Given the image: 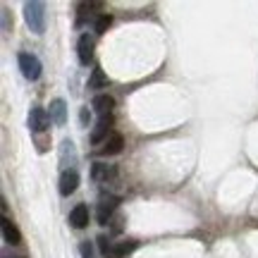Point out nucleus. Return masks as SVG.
Listing matches in <instances>:
<instances>
[{"instance_id":"6e6552de","label":"nucleus","mask_w":258,"mask_h":258,"mask_svg":"<svg viewBox=\"0 0 258 258\" xmlns=\"http://www.w3.org/2000/svg\"><path fill=\"white\" fill-rule=\"evenodd\" d=\"M124 146V139L122 134H110V137L103 141V146L98 148V156H117Z\"/></svg>"},{"instance_id":"412c9836","label":"nucleus","mask_w":258,"mask_h":258,"mask_svg":"<svg viewBox=\"0 0 258 258\" xmlns=\"http://www.w3.org/2000/svg\"><path fill=\"white\" fill-rule=\"evenodd\" d=\"M19 258H22V256H19Z\"/></svg>"},{"instance_id":"423d86ee","label":"nucleus","mask_w":258,"mask_h":258,"mask_svg":"<svg viewBox=\"0 0 258 258\" xmlns=\"http://www.w3.org/2000/svg\"><path fill=\"white\" fill-rule=\"evenodd\" d=\"M89 206H84V203H77L70 213V225H72L74 230H84L86 225H89Z\"/></svg>"},{"instance_id":"9d476101","label":"nucleus","mask_w":258,"mask_h":258,"mask_svg":"<svg viewBox=\"0 0 258 258\" xmlns=\"http://www.w3.org/2000/svg\"><path fill=\"white\" fill-rule=\"evenodd\" d=\"M48 115H50V122H53L55 127H62L64 122H67V105H64L62 98H55V101L50 103Z\"/></svg>"},{"instance_id":"f257e3e1","label":"nucleus","mask_w":258,"mask_h":258,"mask_svg":"<svg viewBox=\"0 0 258 258\" xmlns=\"http://www.w3.org/2000/svg\"><path fill=\"white\" fill-rule=\"evenodd\" d=\"M24 19H27L29 29L41 36V34L46 31V5L38 3V0L24 3Z\"/></svg>"},{"instance_id":"39448f33","label":"nucleus","mask_w":258,"mask_h":258,"mask_svg":"<svg viewBox=\"0 0 258 258\" xmlns=\"http://www.w3.org/2000/svg\"><path fill=\"white\" fill-rule=\"evenodd\" d=\"M93 48H96L93 38L89 36V34H82L79 41H77V55H79V62L82 64H91L93 62Z\"/></svg>"},{"instance_id":"dca6fc26","label":"nucleus","mask_w":258,"mask_h":258,"mask_svg":"<svg viewBox=\"0 0 258 258\" xmlns=\"http://www.w3.org/2000/svg\"><path fill=\"white\" fill-rule=\"evenodd\" d=\"M101 8H103L101 3H79V5H77V10H79V24H82L86 17H91L93 12Z\"/></svg>"},{"instance_id":"7ed1b4c3","label":"nucleus","mask_w":258,"mask_h":258,"mask_svg":"<svg viewBox=\"0 0 258 258\" xmlns=\"http://www.w3.org/2000/svg\"><path fill=\"white\" fill-rule=\"evenodd\" d=\"M48 127H50V115H48V110H43V108H31V112H29V129H31L34 134H43V132H48Z\"/></svg>"},{"instance_id":"4468645a","label":"nucleus","mask_w":258,"mask_h":258,"mask_svg":"<svg viewBox=\"0 0 258 258\" xmlns=\"http://www.w3.org/2000/svg\"><path fill=\"white\" fill-rule=\"evenodd\" d=\"M139 241L137 239H124V241H115V258H124L132 251H137Z\"/></svg>"},{"instance_id":"2eb2a0df","label":"nucleus","mask_w":258,"mask_h":258,"mask_svg":"<svg viewBox=\"0 0 258 258\" xmlns=\"http://www.w3.org/2000/svg\"><path fill=\"white\" fill-rule=\"evenodd\" d=\"M108 84H110V79L105 77V72L101 67H96L91 72V77H89V89H105Z\"/></svg>"},{"instance_id":"ddd939ff","label":"nucleus","mask_w":258,"mask_h":258,"mask_svg":"<svg viewBox=\"0 0 258 258\" xmlns=\"http://www.w3.org/2000/svg\"><path fill=\"white\" fill-rule=\"evenodd\" d=\"M110 124H112V117H110V115L98 120V124H96V129H93V134H91V141H93V144H101V141H105V139H108Z\"/></svg>"},{"instance_id":"f3484780","label":"nucleus","mask_w":258,"mask_h":258,"mask_svg":"<svg viewBox=\"0 0 258 258\" xmlns=\"http://www.w3.org/2000/svg\"><path fill=\"white\" fill-rule=\"evenodd\" d=\"M98 249H101V253L105 258H115V241H110L108 237H98Z\"/></svg>"},{"instance_id":"9b49d317","label":"nucleus","mask_w":258,"mask_h":258,"mask_svg":"<svg viewBox=\"0 0 258 258\" xmlns=\"http://www.w3.org/2000/svg\"><path fill=\"white\" fill-rule=\"evenodd\" d=\"M93 110L98 112L101 117H108V115L115 110V98H112V96H108V93L96 96V98H93Z\"/></svg>"},{"instance_id":"aec40b11","label":"nucleus","mask_w":258,"mask_h":258,"mask_svg":"<svg viewBox=\"0 0 258 258\" xmlns=\"http://www.w3.org/2000/svg\"><path fill=\"white\" fill-rule=\"evenodd\" d=\"M79 120H82L84 127L89 124V110H86V108H82V112H79Z\"/></svg>"},{"instance_id":"20e7f679","label":"nucleus","mask_w":258,"mask_h":258,"mask_svg":"<svg viewBox=\"0 0 258 258\" xmlns=\"http://www.w3.org/2000/svg\"><path fill=\"white\" fill-rule=\"evenodd\" d=\"M117 203H120L117 196H103L101 201H98V213H96V218H98L101 225H108L110 215L117 211Z\"/></svg>"},{"instance_id":"a211bd4d","label":"nucleus","mask_w":258,"mask_h":258,"mask_svg":"<svg viewBox=\"0 0 258 258\" xmlns=\"http://www.w3.org/2000/svg\"><path fill=\"white\" fill-rule=\"evenodd\" d=\"M112 24V17L105 12V15H101V17L96 19V34H105L108 31V27Z\"/></svg>"},{"instance_id":"f03ea898","label":"nucleus","mask_w":258,"mask_h":258,"mask_svg":"<svg viewBox=\"0 0 258 258\" xmlns=\"http://www.w3.org/2000/svg\"><path fill=\"white\" fill-rule=\"evenodd\" d=\"M17 62H19V70H22V74L27 77L29 82H36L38 77H41V60H38L34 53H19L17 57Z\"/></svg>"},{"instance_id":"f8f14e48","label":"nucleus","mask_w":258,"mask_h":258,"mask_svg":"<svg viewBox=\"0 0 258 258\" xmlns=\"http://www.w3.org/2000/svg\"><path fill=\"white\" fill-rule=\"evenodd\" d=\"M3 239L12 244V246H17L22 244V232L17 230V225L10 220V218H3Z\"/></svg>"},{"instance_id":"0eeeda50","label":"nucleus","mask_w":258,"mask_h":258,"mask_svg":"<svg viewBox=\"0 0 258 258\" xmlns=\"http://www.w3.org/2000/svg\"><path fill=\"white\" fill-rule=\"evenodd\" d=\"M77 186H79V172L77 170H64L60 175V194L70 196V194L77 191Z\"/></svg>"},{"instance_id":"1a4fd4ad","label":"nucleus","mask_w":258,"mask_h":258,"mask_svg":"<svg viewBox=\"0 0 258 258\" xmlns=\"http://www.w3.org/2000/svg\"><path fill=\"white\" fill-rule=\"evenodd\" d=\"M91 177L96 182H110L117 177V167L115 165H105V163H93L91 167Z\"/></svg>"},{"instance_id":"6ab92c4d","label":"nucleus","mask_w":258,"mask_h":258,"mask_svg":"<svg viewBox=\"0 0 258 258\" xmlns=\"http://www.w3.org/2000/svg\"><path fill=\"white\" fill-rule=\"evenodd\" d=\"M79 253H82V258H96V253H93V246H91V241H84L82 246H79Z\"/></svg>"}]
</instances>
